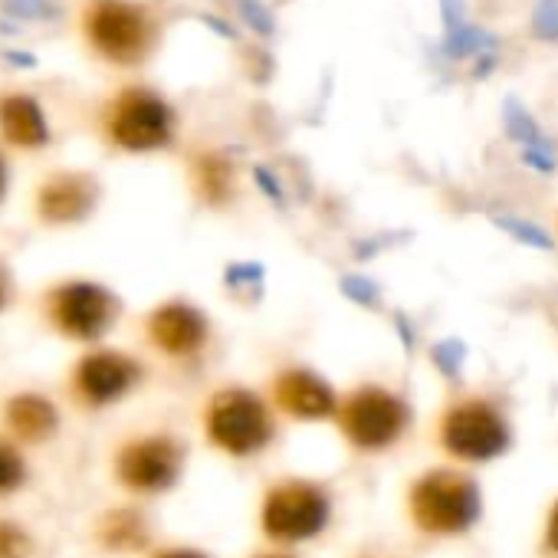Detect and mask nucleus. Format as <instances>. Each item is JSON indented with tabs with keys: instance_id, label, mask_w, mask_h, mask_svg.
<instances>
[{
	"instance_id": "nucleus-1",
	"label": "nucleus",
	"mask_w": 558,
	"mask_h": 558,
	"mask_svg": "<svg viewBox=\"0 0 558 558\" xmlns=\"http://www.w3.org/2000/svg\"><path fill=\"white\" fill-rule=\"evenodd\" d=\"M483 512V493L470 470L440 463L421 470L404 489V515L417 535L427 538H460Z\"/></svg>"
},
{
	"instance_id": "nucleus-2",
	"label": "nucleus",
	"mask_w": 558,
	"mask_h": 558,
	"mask_svg": "<svg viewBox=\"0 0 558 558\" xmlns=\"http://www.w3.org/2000/svg\"><path fill=\"white\" fill-rule=\"evenodd\" d=\"M434 444L453 466H483L509 450L512 424L499 401L486 395H460L434 417Z\"/></svg>"
},
{
	"instance_id": "nucleus-3",
	"label": "nucleus",
	"mask_w": 558,
	"mask_h": 558,
	"mask_svg": "<svg viewBox=\"0 0 558 558\" xmlns=\"http://www.w3.org/2000/svg\"><path fill=\"white\" fill-rule=\"evenodd\" d=\"M332 522V493L326 483L300 473L276 476L263 486L256 502L259 535L272 548H293L319 538Z\"/></svg>"
},
{
	"instance_id": "nucleus-4",
	"label": "nucleus",
	"mask_w": 558,
	"mask_h": 558,
	"mask_svg": "<svg viewBox=\"0 0 558 558\" xmlns=\"http://www.w3.org/2000/svg\"><path fill=\"white\" fill-rule=\"evenodd\" d=\"M201 424L207 444L217 453L233 460H250L269 450V444L276 440L279 414L272 411L263 391L227 385L207 398Z\"/></svg>"
},
{
	"instance_id": "nucleus-5",
	"label": "nucleus",
	"mask_w": 558,
	"mask_h": 558,
	"mask_svg": "<svg viewBox=\"0 0 558 558\" xmlns=\"http://www.w3.org/2000/svg\"><path fill=\"white\" fill-rule=\"evenodd\" d=\"M411 404L404 395L378 385V381H362L349 391L339 395V408L332 417L336 434L342 437L345 447L355 453H388L404 440L411 430Z\"/></svg>"
},
{
	"instance_id": "nucleus-6",
	"label": "nucleus",
	"mask_w": 558,
	"mask_h": 558,
	"mask_svg": "<svg viewBox=\"0 0 558 558\" xmlns=\"http://www.w3.org/2000/svg\"><path fill=\"white\" fill-rule=\"evenodd\" d=\"M263 395L279 417L300 421V424H319V421L336 417L342 391H336L319 372L303 368V365H290V368H279L269 378Z\"/></svg>"
},
{
	"instance_id": "nucleus-7",
	"label": "nucleus",
	"mask_w": 558,
	"mask_h": 558,
	"mask_svg": "<svg viewBox=\"0 0 558 558\" xmlns=\"http://www.w3.org/2000/svg\"><path fill=\"white\" fill-rule=\"evenodd\" d=\"M184 447L168 434H151L125 444L116 457V476L135 493H165L178 483Z\"/></svg>"
},
{
	"instance_id": "nucleus-8",
	"label": "nucleus",
	"mask_w": 558,
	"mask_h": 558,
	"mask_svg": "<svg viewBox=\"0 0 558 558\" xmlns=\"http://www.w3.org/2000/svg\"><path fill=\"white\" fill-rule=\"evenodd\" d=\"M93 47L112 63H135L145 57L151 31L148 17L125 0H96L86 17Z\"/></svg>"
},
{
	"instance_id": "nucleus-9",
	"label": "nucleus",
	"mask_w": 558,
	"mask_h": 558,
	"mask_svg": "<svg viewBox=\"0 0 558 558\" xmlns=\"http://www.w3.org/2000/svg\"><path fill=\"white\" fill-rule=\"evenodd\" d=\"M109 135L129 151H151L171 138V109L151 93H122L109 112Z\"/></svg>"
},
{
	"instance_id": "nucleus-10",
	"label": "nucleus",
	"mask_w": 558,
	"mask_h": 558,
	"mask_svg": "<svg viewBox=\"0 0 558 558\" xmlns=\"http://www.w3.org/2000/svg\"><path fill=\"white\" fill-rule=\"evenodd\" d=\"M148 339L158 352L171 359H191L210 342V323L197 306L171 300L148 316Z\"/></svg>"
},
{
	"instance_id": "nucleus-11",
	"label": "nucleus",
	"mask_w": 558,
	"mask_h": 558,
	"mask_svg": "<svg viewBox=\"0 0 558 558\" xmlns=\"http://www.w3.org/2000/svg\"><path fill=\"white\" fill-rule=\"evenodd\" d=\"M53 319H57V326L66 336L93 342V339H99L112 326L116 300L102 287L73 283V287L57 290V296H53Z\"/></svg>"
},
{
	"instance_id": "nucleus-12",
	"label": "nucleus",
	"mask_w": 558,
	"mask_h": 558,
	"mask_svg": "<svg viewBox=\"0 0 558 558\" xmlns=\"http://www.w3.org/2000/svg\"><path fill=\"white\" fill-rule=\"evenodd\" d=\"M138 375H142V368L135 359H129L122 352H96L80 365L76 385L89 401L109 404V401L129 395L132 385L138 381Z\"/></svg>"
},
{
	"instance_id": "nucleus-13",
	"label": "nucleus",
	"mask_w": 558,
	"mask_h": 558,
	"mask_svg": "<svg viewBox=\"0 0 558 558\" xmlns=\"http://www.w3.org/2000/svg\"><path fill=\"white\" fill-rule=\"evenodd\" d=\"M93 201H96V184L86 174H57L40 191V214L47 220L66 223L86 217Z\"/></svg>"
},
{
	"instance_id": "nucleus-14",
	"label": "nucleus",
	"mask_w": 558,
	"mask_h": 558,
	"mask_svg": "<svg viewBox=\"0 0 558 558\" xmlns=\"http://www.w3.org/2000/svg\"><path fill=\"white\" fill-rule=\"evenodd\" d=\"M0 132H4L8 142H14L21 148H37L47 142V122H44L37 102L27 96H11L0 102Z\"/></svg>"
},
{
	"instance_id": "nucleus-15",
	"label": "nucleus",
	"mask_w": 558,
	"mask_h": 558,
	"mask_svg": "<svg viewBox=\"0 0 558 558\" xmlns=\"http://www.w3.org/2000/svg\"><path fill=\"white\" fill-rule=\"evenodd\" d=\"M8 424L24 440H44L57 430V411L50 401H44L37 395H24L8 404Z\"/></svg>"
},
{
	"instance_id": "nucleus-16",
	"label": "nucleus",
	"mask_w": 558,
	"mask_h": 558,
	"mask_svg": "<svg viewBox=\"0 0 558 558\" xmlns=\"http://www.w3.org/2000/svg\"><path fill=\"white\" fill-rule=\"evenodd\" d=\"M194 184H197V194L207 204H214V207L227 204L230 194H233V168H230V161L223 155H214V151L201 155L194 161Z\"/></svg>"
},
{
	"instance_id": "nucleus-17",
	"label": "nucleus",
	"mask_w": 558,
	"mask_h": 558,
	"mask_svg": "<svg viewBox=\"0 0 558 558\" xmlns=\"http://www.w3.org/2000/svg\"><path fill=\"white\" fill-rule=\"evenodd\" d=\"M444 14H447V53L463 57V53H480V50L493 47L489 34L466 27L460 0H444Z\"/></svg>"
},
{
	"instance_id": "nucleus-18",
	"label": "nucleus",
	"mask_w": 558,
	"mask_h": 558,
	"mask_svg": "<svg viewBox=\"0 0 558 558\" xmlns=\"http://www.w3.org/2000/svg\"><path fill=\"white\" fill-rule=\"evenodd\" d=\"M102 538L109 548H142L145 545V519L132 509H119L102 522Z\"/></svg>"
},
{
	"instance_id": "nucleus-19",
	"label": "nucleus",
	"mask_w": 558,
	"mask_h": 558,
	"mask_svg": "<svg viewBox=\"0 0 558 558\" xmlns=\"http://www.w3.org/2000/svg\"><path fill=\"white\" fill-rule=\"evenodd\" d=\"M21 480H24V460L17 457V450L0 444V493L21 486Z\"/></svg>"
},
{
	"instance_id": "nucleus-20",
	"label": "nucleus",
	"mask_w": 558,
	"mask_h": 558,
	"mask_svg": "<svg viewBox=\"0 0 558 558\" xmlns=\"http://www.w3.org/2000/svg\"><path fill=\"white\" fill-rule=\"evenodd\" d=\"M532 27L542 40H558V0H538Z\"/></svg>"
},
{
	"instance_id": "nucleus-21",
	"label": "nucleus",
	"mask_w": 558,
	"mask_h": 558,
	"mask_svg": "<svg viewBox=\"0 0 558 558\" xmlns=\"http://www.w3.org/2000/svg\"><path fill=\"white\" fill-rule=\"evenodd\" d=\"M542 551L548 558H558V496L548 502L545 519H542Z\"/></svg>"
},
{
	"instance_id": "nucleus-22",
	"label": "nucleus",
	"mask_w": 558,
	"mask_h": 558,
	"mask_svg": "<svg viewBox=\"0 0 558 558\" xmlns=\"http://www.w3.org/2000/svg\"><path fill=\"white\" fill-rule=\"evenodd\" d=\"M27 551V535L14 525L0 522V558H24Z\"/></svg>"
},
{
	"instance_id": "nucleus-23",
	"label": "nucleus",
	"mask_w": 558,
	"mask_h": 558,
	"mask_svg": "<svg viewBox=\"0 0 558 558\" xmlns=\"http://www.w3.org/2000/svg\"><path fill=\"white\" fill-rule=\"evenodd\" d=\"M243 8H246V11L253 14V17H250V24H253V27H256L259 34H269V31H272L269 11H263V8L256 4V0H243Z\"/></svg>"
},
{
	"instance_id": "nucleus-24",
	"label": "nucleus",
	"mask_w": 558,
	"mask_h": 558,
	"mask_svg": "<svg viewBox=\"0 0 558 558\" xmlns=\"http://www.w3.org/2000/svg\"><path fill=\"white\" fill-rule=\"evenodd\" d=\"M151 558H207L204 551H197V548H161V551H155Z\"/></svg>"
},
{
	"instance_id": "nucleus-25",
	"label": "nucleus",
	"mask_w": 558,
	"mask_h": 558,
	"mask_svg": "<svg viewBox=\"0 0 558 558\" xmlns=\"http://www.w3.org/2000/svg\"><path fill=\"white\" fill-rule=\"evenodd\" d=\"M250 558H296L290 548H263V551H253Z\"/></svg>"
},
{
	"instance_id": "nucleus-26",
	"label": "nucleus",
	"mask_w": 558,
	"mask_h": 558,
	"mask_svg": "<svg viewBox=\"0 0 558 558\" xmlns=\"http://www.w3.org/2000/svg\"><path fill=\"white\" fill-rule=\"evenodd\" d=\"M0 194H4V161H0Z\"/></svg>"
},
{
	"instance_id": "nucleus-27",
	"label": "nucleus",
	"mask_w": 558,
	"mask_h": 558,
	"mask_svg": "<svg viewBox=\"0 0 558 558\" xmlns=\"http://www.w3.org/2000/svg\"><path fill=\"white\" fill-rule=\"evenodd\" d=\"M0 303H4V287H0Z\"/></svg>"
}]
</instances>
